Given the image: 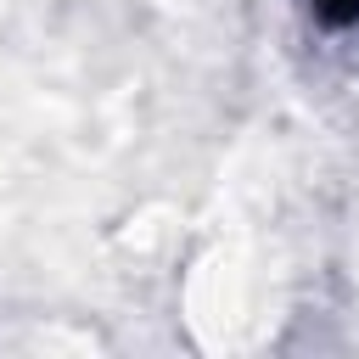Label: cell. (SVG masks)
<instances>
[{"instance_id": "cell-1", "label": "cell", "mask_w": 359, "mask_h": 359, "mask_svg": "<svg viewBox=\"0 0 359 359\" xmlns=\"http://www.w3.org/2000/svg\"><path fill=\"white\" fill-rule=\"evenodd\" d=\"M314 17L325 28H353L359 22V0H314Z\"/></svg>"}]
</instances>
